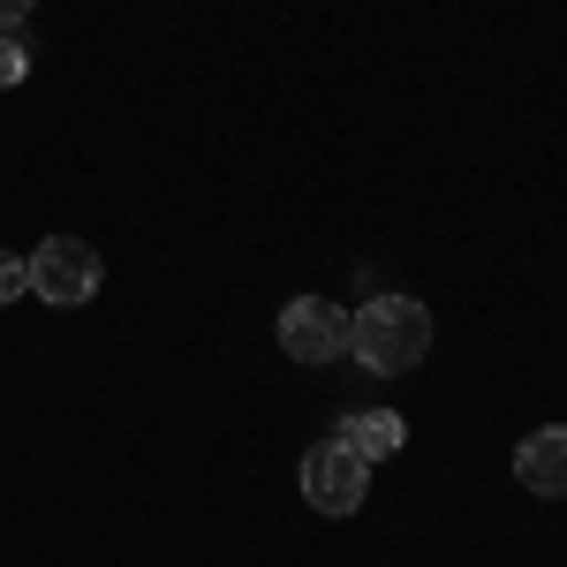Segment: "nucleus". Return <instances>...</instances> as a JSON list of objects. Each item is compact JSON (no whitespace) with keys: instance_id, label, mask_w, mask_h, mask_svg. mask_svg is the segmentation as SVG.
I'll return each instance as SVG.
<instances>
[{"instance_id":"obj_4","label":"nucleus","mask_w":567,"mask_h":567,"mask_svg":"<svg viewBox=\"0 0 567 567\" xmlns=\"http://www.w3.org/2000/svg\"><path fill=\"white\" fill-rule=\"evenodd\" d=\"M280 349L296 355V363H333V355H349V310L326 303V296H296V303L280 310Z\"/></svg>"},{"instance_id":"obj_1","label":"nucleus","mask_w":567,"mask_h":567,"mask_svg":"<svg viewBox=\"0 0 567 567\" xmlns=\"http://www.w3.org/2000/svg\"><path fill=\"white\" fill-rule=\"evenodd\" d=\"M349 355L379 379H401L432 355V310L416 296H371V303L349 318Z\"/></svg>"},{"instance_id":"obj_5","label":"nucleus","mask_w":567,"mask_h":567,"mask_svg":"<svg viewBox=\"0 0 567 567\" xmlns=\"http://www.w3.org/2000/svg\"><path fill=\"white\" fill-rule=\"evenodd\" d=\"M515 477H523V492H537V499H567V432L560 424H545V432H529L523 446H515Z\"/></svg>"},{"instance_id":"obj_8","label":"nucleus","mask_w":567,"mask_h":567,"mask_svg":"<svg viewBox=\"0 0 567 567\" xmlns=\"http://www.w3.org/2000/svg\"><path fill=\"white\" fill-rule=\"evenodd\" d=\"M16 296H31V265L0 250V303H16Z\"/></svg>"},{"instance_id":"obj_9","label":"nucleus","mask_w":567,"mask_h":567,"mask_svg":"<svg viewBox=\"0 0 567 567\" xmlns=\"http://www.w3.org/2000/svg\"><path fill=\"white\" fill-rule=\"evenodd\" d=\"M39 0H0V31H23V16H31Z\"/></svg>"},{"instance_id":"obj_6","label":"nucleus","mask_w":567,"mask_h":567,"mask_svg":"<svg viewBox=\"0 0 567 567\" xmlns=\"http://www.w3.org/2000/svg\"><path fill=\"white\" fill-rule=\"evenodd\" d=\"M341 446L349 454H363V462H393L401 446H409V424L393 416V409H355V416H341Z\"/></svg>"},{"instance_id":"obj_7","label":"nucleus","mask_w":567,"mask_h":567,"mask_svg":"<svg viewBox=\"0 0 567 567\" xmlns=\"http://www.w3.org/2000/svg\"><path fill=\"white\" fill-rule=\"evenodd\" d=\"M23 76H31V45L16 39V31H0V91L23 84Z\"/></svg>"},{"instance_id":"obj_2","label":"nucleus","mask_w":567,"mask_h":567,"mask_svg":"<svg viewBox=\"0 0 567 567\" xmlns=\"http://www.w3.org/2000/svg\"><path fill=\"white\" fill-rule=\"evenodd\" d=\"M31 296L53 310H76L99 296V280H106V265H99V250L91 243H76V235H45L39 250H31Z\"/></svg>"},{"instance_id":"obj_3","label":"nucleus","mask_w":567,"mask_h":567,"mask_svg":"<svg viewBox=\"0 0 567 567\" xmlns=\"http://www.w3.org/2000/svg\"><path fill=\"white\" fill-rule=\"evenodd\" d=\"M303 499L318 515H355V507L371 499V462L349 454L341 439H318L303 454Z\"/></svg>"}]
</instances>
